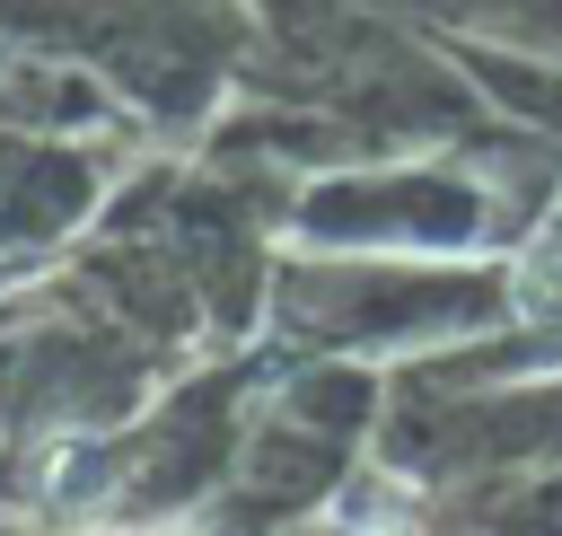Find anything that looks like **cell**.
<instances>
[{
    "label": "cell",
    "instance_id": "6da1fadb",
    "mask_svg": "<svg viewBox=\"0 0 562 536\" xmlns=\"http://www.w3.org/2000/svg\"><path fill=\"white\" fill-rule=\"evenodd\" d=\"M518 308H527V316H553V308H562V255H536V264L518 272Z\"/></svg>",
    "mask_w": 562,
    "mask_h": 536
}]
</instances>
